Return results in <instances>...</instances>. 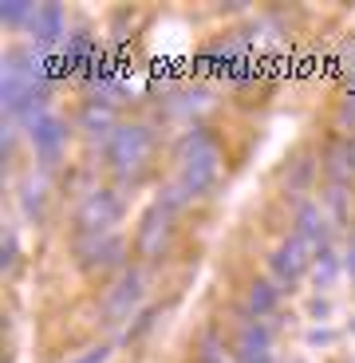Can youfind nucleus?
Returning a JSON list of instances; mask_svg holds the SVG:
<instances>
[{"label": "nucleus", "instance_id": "nucleus-1", "mask_svg": "<svg viewBox=\"0 0 355 363\" xmlns=\"http://www.w3.org/2000/svg\"><path fill=\"white\" fill-rule=\"evenodd\" d=\"M221 178V143L210 127H186L174 146V186L190 201L210 198Z\"/></svg>", "mask_w": 355, "mask_h": 363}, {"label": "nucleus", "instance_id": "nucleus-2", "mask_svg": "<svg viewBox=\"0 0 355 363\" xmlns=\"http://www.w3.org/2000/svg\"><path fill=\"white\" fill-rule=\"evenodd\" d=\"M154 155H158V135L150 123H118L115 135L103 146L107 170L123 186H138L146 174L154 170Z\"/></svg>", "mask_w": 355, "mask_h": 363}, {"label": "nucleus", "instance_id": "nucleus-3", "mask_svg": "<svg viewBox=\"0 0 355 363\" xmlns=\"http://www.w3.org/2000/svg\"><path fill=\"white\" fill-rule=\"evenodd\" d=\"M127 213V201L118 198V190L111 186H91L75 201L72 213V229L75 237H103V233H118V221Z\"/></svg>", "mask_w": 355, "mask_h": 363}, {"label": "nucleus", "instance_id": "nucleus-4", "mask_svg": "<svg viewBox=\"0 0 355 363\" xmlns=\"http://www.w3.org/2000/svg\"><path fill=\"white\" fill-rule=\"evenodd\" d=\"M174 221H178V209L170 201L154 198L150 209L138 218V229H135V253L142 261H162L170 253V241H174Z\"/></svg>", "mask_w": 355, "mask_h": 363}, {"label": "nucleus", "instance_id": "nucleus-5", "mask_svg": "<svg viewBox=\"0 0 355 363\" xmlns=\"http://www.w3.org/2000/svg\"><path fill=\"white\" fill-rule=\"evenodd\" d=\"M75 264L83 272H127L130 245L123 233H103V237H72Z\"/></svg>", "mask_w": 355, "mask_h": 363}, {"label": "nucleus", "instance_id": "nucleus-6", "mask_svg": "<svg viewBox=\"0 0 355 363\" xmlns=\"http://www.w3.org/2000/svg\"><path fill=\"white\" fill-rule=\"evenodd\" d=\"M142 300H146V272L142 269L118 272L115 281L107 284L103 300H99L103 320H107V324H127V320L138 312V304H142Z\"/></svg>", "mask_w": 355, "mask_h": 363}, {"label": "nucleus", "instance_id": "nucleus-7", "mask_svg": "<svg viewBox=\"0 0 355 363\" xmlns=\"http://www.w3.org/2000/svg\"><path fill=\"white\" fill-rule=\"evenodd\" d=\"M24 135H28V146H32V155H36L40 170H52V166L64 158L67 138H72V127H67L60 115H52V111H47V115L36 118V123H28Z\"/></svg>", "mask_w": 355, "mask_h": 363}, {"label": "nucleus", "instance_id": "nucleus-8", "mask_svg": "<svg viewBox=\"0 0 355 363\" xmlns=\"http://www.w3.org/2000/svg\"><path fill=\"white\" fill-rule=\"evenodd\" d=\"M269 269H273V281L281 284V289H296V284L312 272V249L304 245L296 233H288L281 245L269 253Z\"/></svg>", "mask_w": 355, "mask_h": 363}, {"label": "nucleus", "instance_id": "nucleus-9", "mask_svg": "<svg viewBox=\"0 0 355 363\" xmlns=\"http://www.w3.org/2000/svg\"><path fill=\"white\" fill-rule=\"evenodd\" d=\"M292 233L300 237L304 245L312 249V257L316 253H324V249H332V218L324 213V206H320L316 198H304V201H296V209H292Z\"/></svg>", "mask_w": 355, "mask_h": 363}, {"label": "nucleus", "instance_id": "nucleus-10", "mask_svg": "<svg viewBox=\"0 0 355 363\" xmlns=\"http://www.w3.org/2000/svg\"><path fill=\"white\" fill-rule=\"evenodd\" d=\"M118 123H123V118H118V111H115V99H103V95H91V99L79 107V118H75V127L99 146H107V138L115 135Z\"/></svg>", "mask_w": 355, "mask_h": 363}, {"label": "nucleus", "instance_id": "nucleus-11", "mask_svg": "<svg viewBox=\"0 0 355 363\" xmlns=\"http://www.w3.org/2000/svg\"><path fill=\"white\" fill-rule=\"evenodd\" d=\"M28 32H32V40H36V48H55L64 44L72 32H67V16L60 4H36V12H32V20H28Z\"/></svg>", "mask_w": 355, "mask_h": 363}, {"label": "nucleus", "instance_id": "nucleus-12", "mask_svg": "<svg viewBox=\"0 0 355 363\" xmlns=\"http://www.w3.org/2000/svg\"><path fill=\"white\" fill-rule=\"evenodd\" d=\"M320 170L328 178V186H347L355 178V150H351V138L347 135H336L324 155H320Z\"/></svg>", "mask_w": 355, "mask_h": 363}, {"label": "nucleus", "instance_id": "nucleus-13", "mask_svg": "<svg viewBox=\"0 0 355 363\" xmlns=\"http://www.w3.org/2000/svg\"><path fill=\"white\" fill-rule=\"evenodd\" d=\"M281 284L276 281H264V277H253L249 281V289H245V316H253V320H264V316H273L276 312V304H281Z\"/></svg>", "mask_w": 355, "mask_h": 363}, {"label": "nucleus", "instance_id": "nucleus-14", "mask_svg": "<svg viewBox=\"0 0 355 363\" xmlns=\"http://www.w3.org/2000/svg\"><path fill=\"white\" fill-rule=\"evenodd\" d=\"M233 347H245V352H273V328L264 324V320H253V316L241 312Z\"/></svg>", "mask_w": 355, "mask_h": 363}, {"label": "nucleus", "instance_id": "nucleus-15", "mask_svg": "<svg viewBox=\"0 0 355 363\" xmlns=\"http://www.w3.org/2000/svg\"><path fill=\"white\" fill-rule=\"evenodd\" d=\"M47 194H52V186H47V174L44 170H32L24 178V186H20V209H24V218H44V201Z\"/></svg>", "mask_w": 355, "mask_h": 363}, {"label": "nucleus", "instance_id": "nucleus-16", "mask_svg": "<svg viewBox=\"0 0 355 363\" xmlns=\"http://www.w3.org/2000/svg\"><path fill=\"white\" fill-rule=\"evenodd\" d=\"M201 107H210V95L205 91H182V95H174V99H166V115L170 118H182V123H190V127H198L193 123V115H198Z\"/></svg>", "mask_w": 355, "mask_h": 363}, {"label": "nucleus", "instance_id": "nucleus-17", "mask_svg": "<svg viewBox=\"0 0 355 363\" xmlns=\"http://www.w3.org/2000/svg\"><path fill=\"white\" fill-rule=\"evenodd\" d=\"M320 174V162H312V158H296V162L284 170V190L296 194V198L304 201V194L312 190V178Z\"/></svg>", "mask_w": 355, "mask_h": 363}, {"label": "nucleus", "instance_id": "nucleus-18", "mask_svg": "<svg viewBox=\"0 0 355 363\" xmlns=\"http://www.w3.org/2000/svg\"><path fill=\"white\" fill-rule=\"evenodd\" d=\"M339 269H344V257H336V249H324V253H316L312 257V284L316 289H332L336 284V277H339Z\"/></svg>", "mask_w": 355, "mask_h": 363}, {"label": "nucleus", "instance_id": "nucleus-19", "mask_svg": "<svg viewBox=\"0 0 355 363\" xmlns=\"http://www.w3.org/2000/svg\"><path fill=\"white\" fill-rule=\"evenodd\" d=\"M320 206L332 218V225H347V218H351V209H347V186H324Z\"/></svg>", "mask_w": 355, "mask_h": 363}, {"label": "nucleus", "instance_id": "nucleus-20", "mask_svg": "<svg viewBox=\"0 0 355 363\" xmlns=\"http://www.w3.org/2000/svg\"><path fill=\"white\" fill-rule=\"evenodd\" d=\"M32 12H36V4H24V0H9V4H0V20L4 24H28L32 20Z\"/></svg>", "mask_w": 355, "mask_h": 363}, {"label": "nucleus", "instance_id": "nucleus-21", "mask_svg": "<svg viewBox=\"0 0 355 363\" xmlns=\"http://www.w3.org/2000/svg\"><path fill=\"white\" fill-rule=\"evenodd\" d=\"M107 359H111V347H107V344H99V347L83 352L79 359H72V363H107Z\"/></svg>", "mask_w": 355, "mask_h": 363}, {"label": "nucleus", "instance_id": "nucleus-22", "mask_svg": "<svg viewBox=\"0 0 355 363\" xmlns=\"http://www.w3.org/2000/svg\"><path fill=\"white\" fill-rule=\"evenodd\" d=\"M0 264H4V269L16 264V233H12V229H9V237H4V257H0Z\"/></svg>", "mask_w": 355, "mask_h": 363}, {"label": "nucleus", "instance_id": "nucleus-23", "mask_svg": "<svg viewBox=\"0 0 355 363\" xmlns=\"http://www.w3.org/2000/svg\"><path fill=\"white\" fill-rule=\"evenodd\" d=\"M344 269L355 277V229L347 233V249H344Z\"/></svg>", "mask_w": 355, "mask_h": 363}, {"label": "nucleus", "instance_id": "nucleus-24", "mask_svg": "<svg viewBox=\"0 0 355 363\" xmlns=\"http://www.w3.org/2000/svg\"><path fill=\"white\" fill-rule=\"evenodd\" d=\"M351 150H355V138H351Z\"/></svg>", "mask_w": 355, "mask_h": 363}]
</instances>
